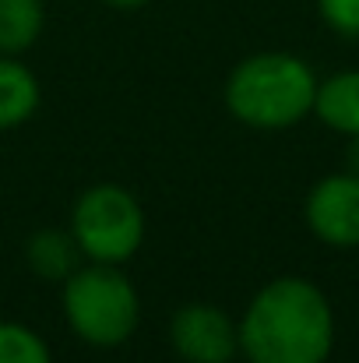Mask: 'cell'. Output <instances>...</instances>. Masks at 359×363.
<instances>
[{
    "label": "cell",
    "mask_w": 359,
    "mask_h": 363,
    "mask_svg": "<svg viewBox=\"0 0 359 363\" xmlns=\"http://www.w3.org/2000/svg\"><path fill=\"white\" fill-rule=\"evenodd\" d=\"M64 318L89 346H120L134 335L141 300L117 264H81L64 279Z\"/></svg>",
    "instance_id": "3957f363"
},
{
    "label": "cell",
    "mask_w": 359,
    "mask_h": 363,
    "mask_svg": "<svg viewBox=\"0 0 359 363\" xmlns=\"http://www.w3.org/2000/svg\"><path fill=\"white\" fill-rule=\"evenodd\" d=\"M303 216L321 243L338 250L359 247V177L346 169L317 180L307 194Z\"/></svg>",
    "instance_id": "8992f818"
},
{
    "label": "cell",
    "mask_w": 359,
    "mask_h": 363,
    "mask_svg": "<svg viewBox=\"0 0 359 363\" xmlns=\"http://www.w3.org/2000/svg\"><path fill=\"white\" fill-rule=\"evenodd\" d=\"M346 162H349L346 169H349L353 177H359V134H356V138H349V152H346Z\"/></svg>",
    "instance_id": "4fadbf2b"
},
{
    "label": "cell",
    "mask_w": 359,
    "mask_h": 363,
    "mask_svg": "<svg viewBox=\"0 0 359 363\" xmlns=\"http://www.w3.org/2000/svg\"><path fill=\"white\" fill-rule=\"evenodd\" d=\"M317 74L292 53H253L226 82V106L253 130H285L314 113Z\"/></svg>",
    "instance_id": "7a4b0ae2"
},
{
    "label": "cell",
    "mask_w": 359,
    "mask_h": 363,
    "mask_svg": "<svg viewBox=\"0 0 359 363\" xmlns=\"http://www.w3.org/2000/svg\"><path fill=\"white\" fill-rule=\"evenodd\" d=\"M46 25L42 0H0V53L21 57L28 53Z\"/></svg>",
    "instance_id": "30bf717a"
},
{
    "label": "cell",
    "mask_w": 359,
    "mask_h": 363,
    "mask_svg": "<svg viewBox=\"0 0 359 363\" xmlns=\"http://www.w3.org/2000/svg\"><path fill=\"white\" fill-rule=\"evenodd\" d=\"M103 4H110V7H120V11H134V7H144L148 0H103Z\"/></svg>",
    "instance_id": "5bb4252c"
},
{
    "label": "cell",
    "mask_w": 359,
    "mask_h": 363,
    "mask_svg": "<svg viewBox=\"0 0 359 363\" xmlns=\"http://www.w3.org/2000/svg\"><path fill=\"white\" fill-rule=\"evenodd\" d=\"M71 233L85 257L99 264H123L144 240V212L127 187L96 184L74 201Z\"/></svg>",
    "instance_id": "277c9868"
},
{
    "label": "cell",
    "mask_w": 359,
    "mask_h": 363,
    "mask_svg": "<svg viewBox=\"0 0 359 363\" xmlns=\"http://www.w3.org/2000/svg\"><path fill=\"white\" fill-rule=\"evenodd\" d=\"M169 342L187 363H229L239 353V321L212 303H187L169 321Z\"/></svg>",
    "instance_id": "5b68a950"
},
{
    "label": "cell",
    "mask_w": 359,
    "mask_h": 363,
    "mask_svg": "<svg viewBox=\"0 0 359 363\" xmlns=\"http://www.w3.org/2000/svg\"><path fill=\"white\" fill-rule=\"evenodd\" d=\"M314 113L328 123L331 130L356 138L359 134V67L338 71L324 82H317Z\"/></svg>",
    "instance_id": "ba28073f"
},
{
    "label": "cell",
    "mask_w": 359,
    "mask_h": 363,
    "mask_svg": "<svg viewBox=\"0 0 359 363\" xmlns=\"http://www.w3.org/2000/svg\"><path fill=\"white\" fill-rule=\"evenodd\" d=\"M0 363H53L50 346L28 325L0 321Z\"/></svg>",
    "instance_id": "8fae6325"
},
{
    "label": "cell",
    "mask_w": 359,
    "mask_h": 363,
    "mask_svg": "<svg viewBox=\"0 0 359 363\" xmlns=\"http://www.w3.org/2000/svg\"><path fill=\"white\" fill-rule=\"evenodd\" d=\"M331 346L335 311L324 289L300 275L271 279L239 318L246 363H328Z\"/></svg>",
    "instance_id": "6da1fadb"
},
{
    "label": "cell",
    "mask_w": 359,
    "mask_h": 363,
    "mask_svg": "<svg viewBox=\"0 0 359 363\" xmlns=\"http://www.w3.org/2000/svg\"><path fill=\"white\" fill-rule=\"evenodd\" d=\"M39 110V82L18 60L0 53V130L25 123Z\"/></svg>",
    "instance_id": "9c48e42d"
},
{
    "label": "cell",
    "mask_w": 359,
    "mask_h": 363,
    "mask_svg": "<svg viewBox=\"0 0 359 363\" xmlns=\"http://www.w3.org/2000/svg\"><path fill=\"white\" fill-rule=\"evenodd\" d=\"M81 247L74 240V233L67 230H39L25 240V261L28 268L46 279V282H64L67 275H74L81 268Z\"/></svg>",
    "instance_id": "52a82bcc"
},
{
    "label": "cell",
    "mask_w": 359,
    "mask_h": 363,
    "mask_svg": "<svg viewBox=\"0 0 359 363\" xmlns=\"http://www.w3.org/2000/svg\"><path fill=\"white\" fill-rule=\"evenodd\" d=\"M324 25L338 35H359V0H317Z\"/></svg>",
    "instance_id": "7c38bea8"
}]
</instances>
